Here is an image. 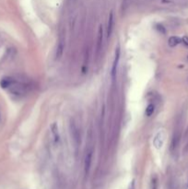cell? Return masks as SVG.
Masks as SVG:
<instances>
[{"instance_id": "3", "label": "cell", "mask_w": 188, "mask_h": 189, "mask_svg": "<svg viewBox=\"0 0 188 189\" xmlns=\"http://www.w3.org/2000/svg\"><path fill=\"white\" fill-rule=\"evenodd\" d=\"M92 157H93V149H90L87 151V154L85 156V160H84V171H85L86 174H89L90 170L91 167L92 163Z\"/></svg>"}, {"instance_id": "2", "label": "cell", "mask_w": 188, "mask_h": 189, "mask_svg": "<svg viewBox=\"0 0 188 189\" xmlns=\"http://www.w3.org/2000/svg\"><path fill=\"white\" fill-rule=\"evenodd\" d=\"M119 60H120V47H117V48L115 49V59H114V62H112V72H111V76H112V79H115V75H116V71H117V68H118Z\"/></svg>"}, {"instance_id": "5", "label": "cell", "mask_w": 188, "mask_h": 189, "mask_svg": "<svg viewBox=\"0 0 188 189\" xmlns=\"http://www.w3.org/2000/svg\"><path fill=\"white\" fill-rule=\"evenodd\" d=\"M102 43H103V28L101 25L99 27V31H98V39H97V46H96V54L97 55L101 53Z\"/></svg>"}, {"instance_id": "7", "label": "cell", "mask_w": 188, "mask_h": 189, "mask_svg": "<svg viewBox=\"0 0 188 189\" xmlns=\"http://www.w3.org/2000/svg\"><path fill=\"white\" fill-rule=\"evenodd\" d=\"M65 49V38L61 37L59 43H58V46H57V50H56V54H55V57L56 59H59L61 56L63 55V52Z\"/></svg>"}, {"instance_id": "10", "label": "cell", "mask_w": 188, "mask_h": 189, "mask_svg": "<svg viewBox=\"0 0 188 189\" xmlns=\"http://www.w3.org/2000/svg\"><path fill=\"white\" fill-rule=\"evenodd\" d=\"M180 42H181L180 38H178L176 36H172L170 39H169V45H170L171 47H174V46H176L178 43H179Z\"/></svg>"}, {"instance_id": "1", "label": "cell", "mask_w": 188, "mask_h": 189, "mask_svg": "<svg viewBox=\"0 0 188 189\" xmlns=\"http://www.w3.org/2000/svg\"><path fill=\"white\" fill-rule=\"evenodd\" d=\"M70 132H71V136L73 138V142L75 145V149L78 150L79 144H80V137H79V129L75 125V123L71 121L70 123Z\"/></svg>"}, {"instance_id": "12", "label": "cell", "mask_w": 188, "mask_h": 189, "mask_svg": "<svg viewBox=\"0 0 188 189\" xmlns=\"http://www.w3.org/2000/svg\"><path fill=\"white\" fill-rule=\"evenodd\" d=\"M186 189H188V181H187V185H186Z\"/></svg>"}, {"instance_id": "8", "label": "cell", "mask_w": 188, "mask_h": 189, "mask_svg": "<svg viewBox=\"0 0 188 189\" xmlns=\"http://www.w3.org/2000/svg\"><path fill=\"white\" fill-rule=\"evenodd\" d=\"M52 129V133H53V137H54V140L55 143H58L59 140H60V135H59V132H58V126L57 125L54 123L51 126Z\"/></svg>"}, {"instance_id": "9", "label": "cell", "mask_w": 188, "mask_h": 189, "mask_svg": "<svg viewBox=\"0 0 188 189\" xmlns=\"http://www.w3.org/2000/svg\"><path fill=\"white\" fill-rule=\"evenodd\" d=\"M154 112H155V106H154V104H152V103H150V104H148L147 106V108L145 110V115H146V116L149 117L153 115Z\"/></svg>"}, {"instance_id": "4", "label": "cell", "mask_w": 188, "mask_h": 189, "mask_svg": "<svg viewBox=\"0 0 188 189\" xmlns=\"http://www.w3.org/2000/svg\"><path fill=\"white\" fill-rule=\"evenodd\" d=\"M164 143V133L163 131H159L153 139V144L156 149H161Z\"/></svg>"}, {"instance_id": "11", "label": "cell", "mask_w": 188, "mask_h": 189, "mask_svg": "<svg viewBox=\"0 0 188 189\" xmlns=\"http://www.w3.org/2000/svg\"><path fill=\"white\" fill-rule=\"evenodd\" d=\"M183 42H184V43L185 45H188V37L184 36V37L183 38Z\"/></svg>"}, {"instance_id": "6", "label": "cell", "mask_w": 188, "mask_h": 189, "mask_svg": "<svg viewBox=\"0 0 188 189\" xmlns=\"http://www.w3.org/2000/svg\"><path fill=\"white\" fill-rule=\"evenodd\" d=\"M114 25H115V16L114 12H111L109 20H108V24H107V38L111 37L112 33V30H114Z\"/></svg>"}]
</instances>
